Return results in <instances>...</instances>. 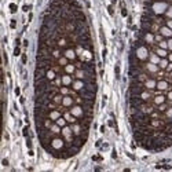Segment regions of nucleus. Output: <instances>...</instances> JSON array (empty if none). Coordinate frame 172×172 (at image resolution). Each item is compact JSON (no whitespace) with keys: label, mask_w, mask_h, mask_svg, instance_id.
Returning <instances> with one entry per match:
<instances>
[{"label":"nucleus","mask_w":172,"mask_h":172,"mask_svg":"<svg viewBox=\"0 0 172 172\" xmlns=\"http://www.w3.org/2000/svg\"><path fill=\"white\" fill-rule=\"evenodd\" d=\"M149 10H151L154 14H163L165 13L167 10H168V4L164 3V1H154L153 4H151V7H149Z\"/></svg>","instance_id":"nucleus-1"},{"label":"nucleus","mask_w":172,"mask_h":172,"mask_svg":"<svg viewBox=\"0 0 172 172\" xmlns=\"http://www.w3.org/2000/svg\"><path fill=\"white\" fill-rule=\"evenodd\" d=\"M51 147L54 149V150H62V149L65 147V142H63V139H61V138L54 136L52 141H51Z\"/></svg>","instance_id":"nucleus-2"},{"label":"nucleus","mask_w":172,"mask_h":172,"mask_svg":"<svg viewBox=\"0 0 172 172\" xmlns=\"http://www.w3.org/2000/svg\"><path fill=\"white\" fill-rule=\"evenodd\" d=\"M70 113L73 114V116H76L77 118L83 117V116L86 114V113H84V109H83V106H81V105H76V106H72Z\"/></svg>","instance_id":"nucleus-3"},{"label":"nucleus","mask_w":172,"mask_h":172,"mask_svg":"<svg viewBox=\"0 0 172 172\" xmlns=\"http://www.w3.org/2000/svg\"><path fill=\"white\" fill-rule=\"evenodd\" d=\"M63 56H66L70 61H74L76 59V51L73 48H66V50H63Z\"/></svg>","instance_id":"nucleus-4"},{"label":"nucleus","mask_w":172,"mask_h":172,"mask_svg":"<svg viewBox=\"0 0 172 172\" xmlns=\"http://www.w3.org/2000/svg\"><path fill=\"white\" fill-rule=\"evenodd\" d=\"M72 87H73V90H74V91H81V90L86 87V83H84L83 80H80V78H78V80H74V81L72 83Z\"/></svg>","instance_id":"nucleus-5"},{"label":"nucleus","mask_w":172,"mask_h":172,"mask_svg":"<svg viewBox=\"0 0 172 172\" xmlns=\"http://www.w3.org/2000/svg\"><path fill=\"white\" fill-rule=\"evenodd\" d=\"M160 33L163 37H172V31L168 26H160Z\"/></svg>","instance_id":"nucleus-6"},{"label":"nucleus","mask_w":172,"mask_h":172,"mask_svg":"<svg viewBox=\"0 0 172 172\" xmlns=\"http://www.w3.org/2000/svg\"><path fill=\"white\" fill-rule=\"evenodd\" d=\"M156 87H157V81L153 80V78H147V80L145 81V88H147V90H153V88H156Z\"/></svg>","instance_id":"nucleus-7"},{"label":"nucleus","mask_w":172,"mask_h":172,"mask_svg":"<svg viewBox=\"0 0 172 172\" xmlns=\"http://www.w3.org/2000/svg\"><path fill=\"white\" fill-rule=\"evenodd\" d=\"M61 117V113L58 112L56 109H54V110H50V113H48V118H51L52 121H56L58 118Z\"/></svg>","instance_id":"nucleus-8"},{"label":"nucleus","mask_w":172,"mask_h":172,"mask_svg":"<svg viewBox=\"0 0 172 172\" xmlns=\"http://www.w3.org/2000/svg\"><path fill=\"white\" fill-rule=\"evenodd\" d=\"M72 83H73V80H72V76L70 74H62V84L66 87L72 86Z\"/></svg>","instance_id":"nucleus-9"},{"label":"nucleus","mask_w":172,"mask_h":172,"mask_svg":"<svg viewBox=\"0 0 172 172\" xmlns=\"http://www.w3.org/2000/svg\"><path fill=\"white\" fill-rule=\"evenodd\" d=\"M62 105L65 106V108L72 106V105H73V98L69 96V95H65V96H63V99H62Z\"/></svg>","instance_id":"nucleus-10"},{"label":"nucleus","mask_w":172,"mask_h":172,"mask_svg":"<svg viewBox=\"0 0 172 172\" xmlns=\"http://www.w3.org/2000/svg\"><path fill=\"white\" fill-rule=\"evenodd\" d=\"M63 70H65V73H68V74H73V73L76 72V65H74V63H68Z\"/></svg>","instance_id":"nucleus-11"},{"label":"nucleus","mask_w":172,"mask_h":172,"mask_svg":"<svg viewBox=\"0 0 172 172\" xmlns=\"http://www.w3.org/2000/svg\"><path fill=\"white\" fill-rule=\"evenodd\" d=\"M153 101H154L156 105H161V103H164V102H165V95H163L161 92H158V94L154 96V99H153Z\"/></svg>","instance_id":"nucleus-12"},{"label":"nucleus","mask_w":172,"mask_h":172,"mask_svg":"<svg viewBox=\"0 0 172 172\" xmlns=\"http://www.w3.org/2000/svg\"><path fill=\"white\" fill-rule=\"evenodd\" d=\"M157 88H158L160 91H164V90H168V88H169V84H168L165 80H161V81L157 83Z\"/></svg>","instance_id":"nucleus-13"},{"label":"nucleus","mask_w":172,"mask_h":172,"mask_svg":"<svg viewBox=\"0 0 172 172\" xmlns=\"http://www.w3.org/2000/svg\"><path fill=\"white\" fill-rule=\"evenodd\" d=\"M149 58H150V62L154 63V65H158L160 61H161V59H160V56H158L156 52H151V54L149 55Z\"/></svg>","instance_id":"nucleus-14"},{"label":"nucleus","mask_w":172,"mask_h":172,"mask_svg":"<svg viewBox=\"0 0 172 172\" xmlns=\"http://www.w3.org/2000/svg\"><path fill=\"white\" fill-rule=\"evenodd\" d=\"M145 69H147L150 73H157V70H158V68H157V65H154V63L149 62L146 63V66H145Z\"/></svg>","instance_id":"nucleus-15"},{"label":"nucleus","mask_w":172,"mask_h":172,"mask_svg":"<svg viewBox=\"0 0 172 172\" xmlns=\"http://www.w3.org/2000/svg\"><path fill=\"white\" fill-rule=\"evenodd\" d=\"M154 51H156V54L158 55L160 58H165V56L168 55V52H167V50H164V48H160V47H157L156 50H154Z\"/></svg>","instance_id":"nucleus-16"},{"label":"nucleus","mask_w":172,"mask_h":172,"mask_svg":"<svg viewBox=\"0 0 172 172\" xmlns=\"http://www.w3.org/2000/svg\"><path fill=\"white\" fill-rule=\"evenodd\" d=\"M50 131H51L52 133H55V135H58V133L62 132V128H61L58 124H52L51 125V128H50Z\"/></svg>","instance_id":"nucleus-17"},{"label":"nucleus","mask_w":172,"mask_h":172,"mask_svg":"<svg viewBox=\"0 0 172 172\" xmlns=\"http://www.w3.org/2000/svg\"><path fill=\"white\" fill-rule=\"evenodd\" d=\"M56 62H58L59 66H66V65L69 63V59H68L66 56H61V58H58V61H56Z\"/></svg>","instance_id":"nucleus-18"},{"label":"nucleus","mask_w":172,"mask_h":172,"mask_svg":"<svg viewBox=\"0 0 172 172\" xmlns=\"http://www.w3.org/2000/svg\"><path fill=\"white\" fill-rule=\"evenodd\" d=\"M56 124L59 125V127H65V124H66V118H65V117H59L58 120H56Z\"/></svg>","instance_id":"nucleus-19"},{"label":"nucleus","mask_w":172,"mask_h":172,"mask_svg":"<svg viewBox=\"0 0 172 172\" xmlns=\"http://www.w3.org/2000/svg\"><path fill=\"white\" fill-rule=\"evenodd\" d=\"M158 65H160L161 69H167V66H168V59H161Z\"/></svg>","instance_id":"nucleus-20"},{"label":"nucleus","mask_w":172,"mask_h":172,"mask_svg":"<svg viewBox=\"0 0 172 172\" xmlns=\"http://www.w3.org/2000/svg\"><path fill=\"white\" fill-rule=\"evenodd\" d=\"M59 92H61V94H62V95H68V94H69V92H70V91H69V88H68V87H66V86H63L62 88L59 90Z\"/></svg>","instance_id":"nucleus-21"},{"label":"nucleus","mask_w":172,"mask_h":172,"mask_svg":"<svg viewBox=\"0 0 172 172\" xmlns=\"http://www.w3.org/2000/svg\"><path fill=\"white\" fill-rule=\"evenodd\" d=\"M158 44H160V48H164V50L168 48V41H165V40H161Z\"/></svg>","instance_id":"nucleus-22"},{"label":"nucleus","mask_w":172,"mask_h":172,"mask_svg":"<svg viewBox=\"0 0 172 172\" xmlns=\"http://www.w3.org/2000/svg\"><path fill=\"white\" fill-rule=\"evenodd\" d=\"M165 15L168 17V18H171V19H172V6H169V7H168V10L165 11Z\"/></svg>","instance_id":"nucleus-23"},{"label":"nucleus","mask_w":172,"mask_h":172,"mask_svg":"<svg viewBox=\"0 0 172 172\" xmlns=\"http://www.w3.org/2000/svg\"><path fill=\"white\" fill-rule=\"evenodd\" d=\"M10 11H11V13H15V11H17V6L14 4V3H11V4H10Z\"/></svg>","instance_id":"nucleus-24"},{"label":"nucleus","mask_w":172,"mask_h":172,"mask_svg":"<svg viewBox=\"0 0 172 172\" xmlns=\"http://www.w3.org/2000/svg\"><path fill=\"white\" fill-rule=\"evenodd\" d=\"M167 26H168V28H169V29L172 31V19H169V21H167Z\"/></svg>","instance_id":"nucleus-25"},{"label":"nucleus","mask_w":172,"mask_h":172,"mask_svg":"<svg viewBox=\"0 0 172 172\" xmlns=\"http://www.w3.org/2000/svg\"><path fill=\"white\" fill-rule=\"evenodd\" d=\"M168 48H169V50L172 51V37H171L169 40H168Z\"/></svg>","instance_id":"nucleus-26"},{"label":"nucleus","mask_w":172,"mask_h":172,"mask_svg":"<svg viewBox=\"0 0 172 172\" xmlns=\"http://www.w3.org/2000/svg\"><path fill=\"white\" fill-rule=\"evenodd\" d=\"M21 61H22V63H26V55L22 54V56H21Z\"/></svg>","instance_id":"nucleus-27"},{"label":"nucleus","mask_w":172,"mask_h":172,"mask_svg":"<svg viewBox=\"0 0 172 172\" xmlns=\"http://www.w3.org/2000/svg\"><path fill=\"white\" fill-rule=\"evenodd\" d=\"M167 98H168L169 101H172V90L169 91V92H168V94H167Z\"/></svg>","instance_id":"nucleus-28"},{"label":"nucleus","mask_w":172,"mask_h":172,"mask_svg":"<svg viewBox=\"0 0 172 172\" xmlns=\"http://www.w3.org/2000/svg\"><path fill=\"white\" fill-rule=\"evenodd\" d=\"M167 70H168V72H172V62L168 63V66H167Z\"/></svg>","instance_id":"nucleus-29"},{"label":"nucleus","mask_w":172,"mask_h":172,"mask_svg":"<svg viewBox=\"0 0 172 172\" xmlns=\"http://www.w3.org/2000/svg\"><path fill=\"white\" fill-rule=\"evenodd\" d=\"M19 52H21V50H19V47H17L14 51V55H19Z\"/></svg>","instance_id":"nucleus-30"},{"label":"nucleus","mask_w":172,"mask_h":172,"mask_svg":"<svg viewBox=\"0 0 172 172\" xmlns=\"http://www.w3.org/2000/svg\"><path fill=\"white\" fill-rule=\"evenodd\" d=\"M108 11H109L110 15H113V8H112V6H109V7H108Z\"/></svg>","instance_id":"nucleus-31"},{"label":"nucleus","mask_w":172,"mask_h":172,"mask_svg":"<svg viewBox=\"0 0 172 172\" xmlns=\"http://www.w3.org/2000/svg\"><path fill=\"white\" fill-rule=\"evenodd\" d=\"M24 136L28 138V127H25V128H24Z\"/></svg>","instance_id":"nucleus-32"},{"label":"nucleus","mask_w":172,"mask_h":172,"mask_svg":"<svg viewBox=\"0 0 172 172\" xmlns=\"http://www.w3.org/2000/svg\"><path fill=\"white\" fill-rule=\"evenodd\" d=\"M116 76H120V68H118V66H116Z\"/></svg>","instance_id":"nucleus-33"},{"label":"nucleus","mask_w":172,"mask_h":172,"mask_svg":"<svg viewBox=\"0 0 172 172\" xmlns=\"http://www.w3.org/2000/svg\"><path fill=\"white\" fill-rule=\"evenodd\" d=\"M121 14H123V15H127V10H125V8L124 7H123V10H121Z\"/></svg>","instance_id":"nucleus-34"},{"label":"nucleus","mask_w":172,"mask_h":172,"mask_svg":"<svg viewBox=\"0 0 172 172\" xmlns=\"http://www.w3.org/2000/svg\"><path fill=\"white\" fill-rule=\"evenodd\" d=\"M112 157H113V158H116V157H117V154H116V151H113V153H112Z\"/></svg>","instance_id":"nucleus-35"},{"label":"nucleus","mask_w":172,"mask_h":172,"mask_svg":"<svg viewBox=\"0 0 172 172\" xmlns=\"http://www.w3.org/2000/svg\"><path fill=\"white\" fill-rule=\"evenodd\" d=\"M19 102H21V103H24V102H25V98H24V96H22V98H19Z\"/></svg>","instance_id":"nucleus-36"},{"label":"nucleus","mask_w":172,"mask_h":172,"mask_svg":"<svg viewBox=\"0 0 172 172\" xmlns=\"http://www.w3.org/2000/svg\"><path fill=\"white\" fill-rule=\"evenodd\" d=\"M29 10V6H24V11H28Z\"/></svg>","instance_id":"nucleus-37"},{"label":"nucleus","mask_w":172,"mask_h":172,"mask_svg":"<svg viewBox=\"0 0 172 172\" xmlns=\"http://www.w3.org/2000/svg\"><path fill=\"white\" fill-rule=\"evenodd\" d=\"M168 59H169V61H171V62H172V52H171V54H169V55H168Z\"/></svg>","instance_id":"nucleus-38"},{"label":"nucleus","mask_w":172,"mask_h":172,"mask_svg":"<svg viewBox=\"0 0 172 172\" xmlns=\"http://www.w3.org/2000/svg\"><path fill=\"white\" fill-rule=\"evenodd\" d=\"M171 76H172V72H171Z\"/></svg>","instance_id":"nucleus-39"}]
</instances>
